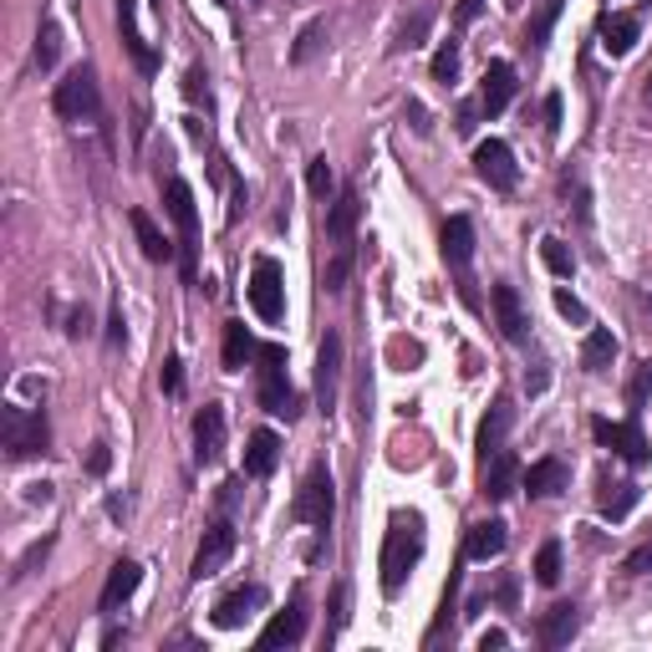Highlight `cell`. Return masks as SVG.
I'll return each mask as SVG.
<instances>
[{
    "instance_id": "6da1fadb",
    "label": "cell",
    "mask_w": 652,
    "mask_h": 652,
    "mask_svg": "<svg viewBox=\"0 0 652 652\" xmlns=\"http://www.w3.org/2000/svg\"><path fill=\"white\" fill-rule=\"evenodd\" d=\"M423 546H429L423 515H418V510H393V520H387V535H383V561H377L387 596H398L403 586H408L414 566L423 561Z\"/></svg>"
},
{
    "instance_id": "7a4b0ae2",
    "label": "cell",
    "mask_w": 652,
    "mask_h": 652,
    "mask_svg": "<svg viewBox=\"0 0 652 652\" xmlns=\"http://www.w3.org/2000/svg\"><path fill=\"white\" fill-rule=\"evenodd\" d=\"M357 214H362V199H357V189H341L337 205L326 209V270H322L326 291H341V286H347V276H352Z\"/></svg>"
},
{
    "instance_id": "3957f363",
    "label": "cell",
    "mask_w": 652,
    "mask_h": 652,
    "mask_svg": "<svg viewBox=\"0 0 652 652\" xmlns=\"http://www.w3.org/2000/svg\"><path fill=\"white\" fill-rule=\"evenodd\" d=\"M245 296H251V312L260 316V322H266V326H281V322H286V276H281V260H270V255H255Z\"/></svg>"
},
{
    "instance_id": "277c9868",
    "label": "cell",
    "mask_w": 652,
    "mask_h": 652,
    "mask_svg": "<svg viewBox=\"0 0 652 652\" xmlns=\"http://www.w3.org/2000/svg\"><path fill=\"white\" fill-rule=\"evenodd\" d=\"M57 113L67 123H97L103 118V92H97V72L92 67H72L67 82H57Z\"/></svg>"
},
{
    "instance_id": "5b68a950",
    "label": "cell",
    "mask_w": 652,
    "mask_h": 652,
    "mask_svg": "<svg viewBox=\"0 0 652 652\" xmlns=\"http://www.w3.org/2000/svg\"><path fill=\"white\" fill-rule=\"evenodd\" d=\"M260 408L270 418H296V393H291V377H286V352L281 347H260Z\"/></svg>"
},
{
    "instance_id": "8992f818",
    "label": "cell",
    "mask_w": 652,
    "mask_h": 652,
    "mask_svg": "<svg viewBox=\"0 0 652 652\" xmlns=\"http://www.w3.org/2000/svg\"><path fill=\"white\" fill-rule=\"evenodd\" d=\"M291 515H296L301 525H316V531L331 525V515H337V494H331V475H326V464H312V469H306V479H301V489H296V504H291Z\"/></svg>"
},
{
    "instance_id": "52a82bcc",
    "label": "cell",
    "mask_w": 652,
    "mask_h": 652,
    "mask_svg": "<svg viewBox=\"0 0 652 652\" xmlns=\"http://www.w3.org/2000/svg\"><path fill=\"white\" fill-rule=\"evenodd\" d=\"M0 433H5V454H11V459L46 454V418L31 414V408H5V414H0Z\"/></svg>"
},
{
    "instance_id": "ba28073f",
    "label": "cell",
    "mask_w": 652,
    "mask_h": 652,
    "mask_svg": "<svg viewBox=\"0 0 652 652\" xmlns=\"http://www.w3.org/2000/svg\"><path fill=\"white\" fill-rule=\"evenodd\" d=\"M163 209H168V220L178 224V245H184V270H189L194 281V240H199V209H194V189L184 184V178H168L163 184Z\"/></svg>"
},
{
    "instance_id": "9c48e42d",
    "label": "cell",
    "mask_w": 652,
    "mask_h": 652,
    "mask_svg": "<svg viewBox=\"0 0 652 652\" xmlns=\"http://www.w3.org/2000/svg\"><path fill=\"white\" fill-rule=\"evenodd\" d=\"M475 174L485 178L489 189H500V194H510L520 184V163H515V153H510V143L504 138H485L475 149Z\"/></svg>"
},
{
    "instance_id": "30bf717a",
    "label": "cell",
    "mask_w": 652,
    "mask_h": 652,
    "mask_svg": "<svg viewBox=\"0 0 652 652\" xmlns=\"http://www.w3.org/2000/svg\"><path fill=\"white\" fill-rule=\"evenodd\" d=\"M341 337L337 331H326L322 347H316V408H322L326 418L337 414V387H341Z\"/></svg>"
},
{
    "instance_id": "8fae6325",
    "label": "cell",
    "mask_w": 652,
    "mask_h": 652,
    "mask_svg": "<svg viewBox=\"0 0 652 652\" xmlns=\"http://www.w3.org/2000/svg\"><path fill=\"white\" fill-rule=\"evenodd\" d=\"M266 607V586H235V592H224L220 602H214V612H209V622L220 627V632H240V627L251 622L255 612Z\"/></svg>"
},
{
    "instance_id": "7c38bea8",
    "label": "cell",
    "mask_w": 652,
    "mask_h": 652,
    "mask_svg": "<svg viewBox=\"0 0 652 652\" xmlns=\"http://www.w3.org/2000/svg\"><path fill=\"white\" fill-rule=\"evenodd\" d=\"M235 556V531H230V520H214L205 531V540H199V550H194V566H189V577L194 581H209V577H220V566Z\"/></svg>"
},
{
    "instance_id": "4fadbf2b",
    "label": "cell",
    "mask_w": 652,
    "mask_h": 652,
    "mask_svg": "<svg viewBox=\"0 0 652 652\" xmlns=\"http://www.w3.org/2000/svg\"><path fill=\"white\" fill-rule=\"evenodd\" d=\"M592 433L602 439V444L617 454V459H627L632 469H642V464H652V444L638 433V423H607V418H596Z\"/></svg>"
},
{
    "instance_id": "5bb4252c",
    "label": "cell",
    "mask_w": 652,
    "mask_h": 652,
    "mask_svg": "<svg viewBox=\"0 0 652 652\" xmlns=\"http://www.w3.org/2000/svg\"><path fill=\"white\" fill-rule=\"evenodd\" d=\"M220 454H224V408L220 403H205L194 414V459L220 464Z\"/></svg>"
},
{
    "instance_id": "9a60e30c",
    "label": "cell",
    "mask_w": 652,
    "mask_h": 652,
    "mask_svg": "<svg viewBox=\"0 0 652 652\" xmlns=\"http://www.w3.org/2000/svg\"><path fill=\"white\" fill-rule=\"evenodd\" d=\"M118 31H123V46H128V57H133L138 72H159V51L143 42V31H138V0H118Z\"/></svg>"
},
{
    "instance_id": "2e32d148",
    "label": "cell",
    "mask_w": 652,
    "mask_h": 652,
    "mask_svg": "<svg viewBox=\"0 0 652 652\" xmlns=\"http://www.w3.org/2000/svg\"><path fill=\"white\" fill-rule=\"evenodd\" d=\"M515 485H520V459L510 449H500V454H489V459L479 464V489H485V500H504V494H515Z\"/></svg>"
},
{
    "instance_id": "e0dca14e",
    "label": "cell",
    "mask_w": 652,
    "mask_h": 652,
    "mask_svg": "<svg viewBox=\"0 0 652 652\" xmlns=\"http://www.w3.org/2000/svg\"><path fill=\"white\" fill-rule=\"evenodd\" d=\"M439 251H444V260L454 270H469V260H475V224H469V214H449L444 235H439Z\"/></svg>"
},
{
    "instance_id": "ac0fdd59",
    "label": "cell",
    "mask_w": 652,
    "mask_h": 652,
    "mask_svg": "<svg viewBox=\"0 0 652 652\" xmlns=\"http://www.w3.org/2000/svg\"><path fill=\"white\" fill-rule=\"evenodd\" d=\"M301 638H306V602H301V596H291V607L276 612V617H270V627L260 632V648H296Z\"/></svg>"
},
{
    "instance_id": "d6986e66",
    "label": "cell",
    "mask_w": 652,
    "mask_h": 652,
    "mask_svg": "<svg viewBox=\"0 0 652 652\" xmlns=\"http://www.w3.org/2000/svg\"><path fill=\"white\" fill-rule=\"evenodd\" d=\"M515 97V67L510 61H489L485 67V92H479V107H485V118H500L504 107Z\"/></svg>"
},
{
    "instance_id": "ffe728a7",
    "label": "cell",
    "mask_w": 652,
    "mask_h": 652,
    "mask_svg": "<svg viewBox=\"0 0 652 652\" xmlns=\"http://www.w3.org/2000/svg\"><path fill=\"white\" fill-rule=\"evenodd\" d=\"M489 301H494V316H500V331L510 341H525L531 337V316H525V306H520V291L515 286H494V291H489Z\"/></svg>"
},
{
    "instance_id": "44dd1931",
    "label": "cell",
    "mask_w": 652,
    "mask_h": 652,
    "mask_svg": "<svg viewBox=\"0 0 652 652\" xmlns=\"http://www.w3.org/2000/svg\"><path fill=\"white\" fill-rule=\"evenodd\" d=\"M510 423H515V408H510V398H500L485 418H479V433H475L479 464H485L489 454H500V449H504V433H510Z\"/></svg>"
},
{
    "instance_id": "7402d4cb",
    "label": "cell",
    "mask_w": 652,
    "mask_h": 652,
    "mask_svg": "<svg viewBox=\"0 0 652 652\" xmlns=\"http://www.w3.org/2000/svg\"><path fill=\"white\" fill-rule=\"evenodd\" d=\"M276 464H281V439L270 429H255L251 444H245V475L251 479H270L276 475Z\"/></svg>"
},
{
    "instance_id": "603a6c76",
    "label": "cell",
    "mask_w": 652,
    "mask_h": 652,
    "mask_svg": "<svg viewBox=\"0 0 652 652\" xmlns=\"http://www.w3.org/2000/svg\"><path fill=\"white\" fill-rule=\"evenodd\" d=\"M138 581H143V566H138V561H118L113 571H107V586H103V602H97V607L118 612L123 602L138 592Z\"/></svg>"
},
{
    "instance_id": "cb8c5ba5",
    "label": "cell",
    "mask_w": 652,
    "mask_h": 652,
    "mask_svg": "<svg viewBox=\"0 0 652 652\" xmlns=\"http://www.w3.org/2000/svg\"><path fill=\"white\" fill-rule=\"evenodd\" d=\"M577 627H581V612L571 607V602H556V607L540 617V642H546V648H566V642L577 638Z\"/></svg>"
},
{
    "instance_id": "d4e9b609",
    "label": "cell",
    "mask_w": 652,
    "mask_h": 652,
    "mask_svg": "<svg viewBox=\"0 0 652 652\" xmlns=\"http://www.w3.org/2000/svg\"><path fill=\"white\" fill-rule=\"evenodd\" d=\"M602 51H607V57H627V51H632V46H638V15H602Z\"/></svg>"
},
{
    "instance_id": "484cf974",
    "label": "cell",
    "mask_w": 652,
    "mask_h": 652,
    "mask_svg": "<svg viewBox=\"0 0 652 652\" xmlns=\"http://www.w3.org/2000/svg\"><path fill=\"white\" fill-rule=\"evenodd\" d=\"M128 220H133V235H138V245H143V255H149L153 266H168V260H174V240L163 235V230L149 220V214H143V209H133Z\"/></svg>"
},
{
    "instance_id": "4316f807",
    "label": "cell",
    "mask_w": 652,
    "mask_h": 652,
    "mask_svg": "<svg viewBox=\"0 0 652 652\" xmlns=\"http://www.w3.org/2000/svg\"><path fill=\"white\" fill-rule=\"evenodd\" d=\"M504 540H510V535H504V520H479L475 531H469V540H464V556H469V561H494L504 550Z\"/></svg>"
},
{
    "instance_id": "83f0119b",
    "label": "cell",
    "mask_w": 652,
    "mask_h": 652,
    "mask_svg": "<svg viewBox=\"0 0 652 652\" xmlns=\"http://www.w3.org/2000/svg\"><path fill=\"white\" fill-rule=\"evenodd\" d=\"M520 479H525V489H531L535 500H550V494H561L571 475H566L561 459H540V464H531V469H525Z\"/></svg>"
},
{
    "instance_id": "f1b7e54d",
    "label": "cell",
    "mask_w": 652,
    "mask_h": 652,
    "mask_svg": "<svg viewBox=\"0 0 652 652\" xmlns=\"http://www.w3.org/2000/svg\"><path fill=\"white\" fill-rule=\"evenodd\" d=\"M612 357H617V337H612L607 326L586 331V347H581V368H586V372H607Z\"/></svg>"
},
{
    "instance_id": "f546056e",
    "label": "cell",
    "mask_w": 652,
    "mask_h": 652,
    "mask_svg": "<svg viewBox=\"0 0 652 652\" xmlns=\"http://www.w3.org/2000/svg\"><path fill=\"white\" fill-rule=\"evenodd\" d=\"M255 352H260V347H255V341H251V331H245V322H230V326H224V368H230V372H240V368H245V362H251Z\"/></svg>"
},
{
    "instance_id": "4dcf8cb0",
    "label": "cell",
    "mask_w": 652,
    "mask_h": 652,
    "mask_svg": "<svg viewBox=\"0 0 652 652\" xmlns=\"http://www.w3.org/2000/svg\"><path fill=\"white\" fill-rule=\"evenodd\" d=\"M429 26H433V5H418V11L403 21L393 51H418V46H423V36H429Z\"/></svg>"
},
{
    "instance_id": "1f68e13d",
    "label": "cell",
    "mask_w": 652,
    "mask_h": 652,
    "mask_svg": "<svg viewBox=\"0 0 652 652\" xmlns=\"http://www.w3.org/2000/svg\"><path fill=\"white\" fill-rule=\"evenodd\" d=\"M61 57V26L57 21H42V31H36V72H51Z\"/></svg>"
},
{
    "instance_id": "d6a6232c",
    "label": "cell",
    "mask_w": 652,
    "mask_h": 652,
    "mask_svg": "<svg viewBox=\"0 0 652 652\" xmlns=\"http://www.w3.org/2000/svg\"><path fill=\"white\" fill-rule=\"evenodd\" d=\"M632 504H638V485H602V515L607 520H622L627 510H632Z\"/></svg>"
},
{
    "instance_id": "836d02e7",
    "label": "cell",
    "mask_w": 652,
    "mask_h": 652,
    "mask_svg": "<svg viewBox=\"0 0 652 652\" xmlns=\"http://www.w3.org/2000/svg\"><path fill=\"white\" fill-rule=\"evenodd\" d=\"M540 260H546L550 270H556V276H571V270H577V255H571V245H566V240H556V235H546L540 240Z\"/></svg>"
},
{
    "instance_id": "e575fe53",
    "label": "cell",
    "mask_w": 652,
    "mask_h": 652,
    "mask_svg": "<svg viewBox=\"0 0 652 652\" xmlns=\"http://www.w3.org/2000/svg\"><path fill=\"white\" fill-rule=\"evenodd\" d=\"M433 82H439V88H454V82H459V42H444L433 51Z\"/></svg>"
},
{
    "instance_id": "d590c367",
    "label": "cell",
    "mask_w": 652,
    "mask_h": 652,
    "mask_svg": "<svg viewBox=\"0 0 652 652\" xmlns=\"http://www.w3.org/2000/svg\"><path fill=\"white\" fill-rule=\"evenodd\" d=\"M535 581H540V586H556V581H561V546H556V540H546L540 556H535Z\"/></svg>"
},
{
    "instance_id": "8d00e7d4",
    "label": "cell",
    "mask_w": 652,
    "mask_h": 652,
    "mask_svg": "<svg viewBox=\"0 0 652 652\" xmlns=\"http://www.w3.org/2000/svg\"><path fill=\"white\" fill-rule=\"evenodd\" d=\"M322 46H326V26H322V21H312V26H306V31L296 36V46H291V61L301 67V61H312L316 51H322Z\"/></svg>"
},
{
    "instance_id": "74e56055",
    "label": "cell",
    "mask_w": 652,
    "mask_h": 652,
    "mask_svg": "<svg viewBox=\"0 0 652 652\" xmlns=\"http://www.w3.org/2000/svg\"><path fill=\"white\" fill-rule=\"evenodd\" d=\"M556 15H561V0H546V5H540V15H535L531 26H525V42H531V46H546L550 26H556Z\"/></svg>"
},
{
    "instance_id": "f35d334b",
    "label": "cell",
    "mask_w": 652,
    "mask_h": 652,
    "mask_svg": "<svg viewBox=\"0 0 652 652\" xmlns=\"http://www.w3.org/2000/svg\"><path fill=\"white\" fill-rule=\"evenodd\" d=\"M184 97H189L194 107H205V113L214 107V97H209V77L199 72V67H189V77H184Z\"/></svg>"
},
{
    "instance_id": "ab89813d",
    "label": "cell",
    "mask_w": 652,
    "mask_h": 652,
    "mask_svg": "<svg viewBox=\"0 0 652 652\" xmlns=\"http://www.w3.org/2000/svg\"><path fill=\"white\" fill-rule=\"evenodd\" d=\"M331 184H337V178H331V163H326V159L306 163V189H312L316 199H326V194H331Z\"/></svg>"
},
{
    "instance_id": "60d3db41",
    "label": "cell",
    "mask_w": 652,
    "mask_h": 652,
    "mask_svg": "<svg viewBox=\"0 0 652 652\" xmlns=\"http://www.w3.org/2000/svg\"><path fill=\"white\" fill-rule=\"evenodd\" d=\"M387 357H393V362L408 372V368H418V362H423V347H418V341H408V337H393V341H387Z\"/></svg>"
},
{
    "instance_id": "b9f144b4",
    "label": "cell",
    "mask_w": 652,
    "mask_h": 652,
    "mask_svg": "<svg viewBox=\"0 0 652 652\" xmlns=\"http://www.w3.org/2000/svg\"><path fill=\"white\" fill-rule=\"evenodd\" d=\"M648 398H652V362H638V377L627 383V403H632V408H648Z\"/></svg>"
},
{
    "instance_id": "7bdbcfd3",
    "label": "cell",
    "mask_w": 652,
    "mask_h": 652,
    "mask_svg": "<svg viewBox=\"0 0 652 652\" xmlns=\"http://www.w3.org/2000/svg\"><path fill=\"white\" fill-rule=\"evenodd\" d=\"M163 393H168V398H178V393H184V362H178V357H168V362H163Z\"/></svg>"
},
{
    "instance_id": "ee69618b",
    "label": "cell",
    "mask_w": 652,
    "mask_h": 652,
    "mask_svg": "<svg viewBox=\"0 0 652 652\" xmlns=\"http://www.w3.org/2000/svg\"><path fill=\"white\" fill-rule=\"evenodd\" d=\"M622 571H627V577H648V571H652V540H648V546H638L632 556H627Z\"/></svg>"
},
{
    "instance_id": "f6af8a7d",
    "label": "cell",
    "mask_w": 652,
    "mask_h": 652,
    "mask_svg": "<svg viewBox=\"0 0 652 652\" xmlns=\"http://www.w3.org/2000/svg\"><path fill=\"white\" fill-rule=\"evenodd\" d=\"M107 341H113V347H123V341H128V322H123L118 301H113V312H107Z\"/></svg>"
},
{
    "instance_id": "bcb514c9",
    "label": "cell",
    "mask_w": 652,
    "mask_h": 652,
    "mask_svg": "<svg viewBox=\"0 0 652 652\" xmlns=\"http://www.w3.org/2000/svg\"><path fill=\"white\" fill-rule=\"evenodd\" d=\"M556 312L561 316H571V322H586V306H581L571 291H556Z\"/></svg>"
},
{
    "instance_id": "7dc6e473",
    "label": "cell",
    "mask_w": 652,
    "mask_h": 652,
    "mask_svg": "<svg viewBox=\"0 0 652 652\" xmlns=\"http://www.w3.org/2000/svg\"><path fill=\"white\" fill-rule=\"evenodd\" d=\"M479 11H485V0H459V11H454V21H459V26H475Z\"/></svg>"
},
{
    "instance_id": "c3c4849f",
    "label": "cell",
    "mask_w": 652,
    "mask_h": 652,
    "mask_svg": "<svg viewBox=\"0 0 652 652\" xmlns=\"http://www.w3.org/2000/svg\"><path fill=\"white\" fill-rule=\"evenodd\" d=\"M107 464H113V454H107V444H92V454H88V469H92V475H107Z\"/></svg>"
},
{
    "instance_id": "681fc988",
    "label": "cell",
    "mask_w": 652,
    "mask_h": 652,
    "mask_svg": "<svg viewBox=\"0 0 652 652\" xmlns=\"http://www.w3.org/2000/svg\"><path fill=\"white\" fill-rule=\"evenodd\" d=\"M546 128H550V133L561 128V97H546Z\"/></svg>"
},
{
    "instance_id": "f907efd6",
    "label": "cell",
    "mask_w": 652,
    "mask_h": 652,
    "mask_svg": "<svg viewBox=\"0 0 652 652\" xmlns=\"http://www.w3.org/2000/svg\"><path fill=\"white\" fill-rule=\"evenodd\" d=\"M504 642H510V638H504V632H500V627H489V632H485V638H479V648H504Z\"/></svg>"
},
{
    "instance_id": "816d5d0a",
    "label": "cell",
    "mask_w": 652,
    "mask_h": 652,
    "mask_svg": "<svg viewBox=\"0 0 652 652\" xmlns=\"http://www.w3.org/2000/svg\"><path fill=\"white\" fill-rule=\"evenodd\" d=\"M408 118H414V128H418V133H429V113H423V107H418V103H408Z\"/></svg>"
},
{
    "instance_id": "f5cc1de1",
    "label": "cell",
    "mask_w": 652,
    "mask_h": 652,
    "mask_svg": "<svg viewBox=\"0 0 652 652\" xmlns=\"http://www.w3.org/2000/svg\"><path fill=\"white\" fill-rule=\"evenodd\" d=\"M26 500H31V504H51V485H31Z\"/></svg>"
},
{
    "instance_id": "db71d44e",
    "label": "cell",
    "mask_w": 652,
    "mask_h": 652,
    "mask_svg": "<svg viewBox=\"0 0 652 652\" xmlns=\"http://www.w3.org/2000/svg\"><path fill=\"white\" fill-rule=\"evenodd\" d=\"M107 515L123 520V515H128V500H123V494H113V500H107Z\"/></svg>"
},
{
    "instance_id": "11a10c76",
    "label": "cell",
    "mask_w": 652,
    "mask_h": 652,
    "mask_svg": "<svg viewBox=\"0 0 652 652\" xmlns=\"http://www.w3.org/2000/svg\"><path fill=\"white\" fill-rule=\"evenodd\" d=\"M648 103H652V77H648Z\"/></svg>"
},
{
    "instance_id": "9f6ffc18",
    "label": "cell",
    "mask_w": 652,
    "mask_h": 652,
    "mask_svg": "<svg viewBox=\"0 0 652 652\" xmlns=\"http://www.w3.org/2000/svg\"><path fill=\"white\" fill-rule=\"evenodd\" d=\"M153 5H159V11H163V0H153Z\"/></svg>"
},
{
    "instance_id": "6f0895ef",
    "label": "cell",
    "mask_w": 652,
    "mask_h": 652,
    "mask_svg": "<svg viewBox=\"0 0 652 652\" xmlns=\"http://www.w3.org/2000/svg\"><path fill=\"white\" fill-rule=\"evenodd\" d=\"M220 5H230V0H220Z\"/></svg>"
}]
</instances>
